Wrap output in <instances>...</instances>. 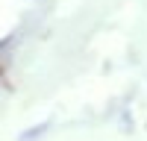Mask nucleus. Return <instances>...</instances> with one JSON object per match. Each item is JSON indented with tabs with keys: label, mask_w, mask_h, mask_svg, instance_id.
<instances>
[{
	"label": "nucleus",
	"mask_w": 147,
	"mask_h": 141,
	"mask_svg": "<svg viewBox=\"0 0 147 141\" xmlns=\"http://www.w3.org/2000/svg\"><path fill=\"white\" fill-rule=\"evenodd\" d=\"M47 129H50V121H44V124H38L35 129H27V132H24L18 141H35V138H41V132H47Z\"/></svg>",
	"instance_id": "nucleus-1"
}]
</instances>
